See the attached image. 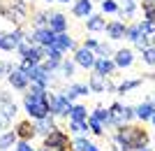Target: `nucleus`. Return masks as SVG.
I'll use <instances>...</instances> for the list:
<instances>
[{"label":"nucleus","mask_w":155,"mask_h":151,"mask_svg":"<svg viewBox=\"0 0 155 151\" xmlns=\"http://www.w3.org/2000/svg\"><path fill=\"white\" fill-rule=\"evenodd\" d=\"M111 142L118 146V151H139L143 146H148L150 137L141 125H132V123H123L120 128L114 130Z\"/></svg>","instance_id":"obj_1"},{"label":"nucleus","mask_w":155,"mask_h":151,"mask_svg":"<svg viewBox=\"0 0 155 151\" xmlns=\"http://www.w3.org/2000/svg\"><path fill=\"white\" fill-rule=\"evenodd\" d=\"M49 91H26L23 93V109H26L28 118H44L49 116Z\"/></svg>","instance_id":"obj_2"},{"label":"nucleus","mask_w":155,"mask_h":151,"mask_svg":"<svg viewBox=\"0 0 155 151\" xmlns=\"http://www.w3.org/2000/svg\"><path fill=\"white\" fill-rule=\"evenodd\" d=\"M0 14L5 19L14 21L16 26H23V21L28 19V5L26 0H5L0 5Z\"/></svg>","instance_id":"obj_3"},{"label":"nucleus","mask_w":155,"mask_h":151,"mask_svg":"<svg viewBox=\"0 0 155 151\" xmlns=\"http://www.w3.org/2000/svg\"><path fill=\"white\" fill-rule=\"evenodd\" d=\"M44 146H49L51 151H72V137L70 132L56 128L44 137Z\"/></svg>","instance_id":"obj_4"},{"label":"nucleus","mask_w":155,"mask_h":151,"mask_svg":"<svg viewBox=\"0 0 155 151\" xmlns=\"http://www.w3.org/2000/svg\"><path fill=\"white\" fill-rule=\"evenodd\" d=\"M72 105H74V102H70V100L65 98V95H63V91L51 93V95H49V112H51V116H63V118H70Z\"/></svg>","instance_id":"obj_5"},{"label":"nucleus","mask_w":155,"mask_h":151,"mask_svg":"<svg viewBox=\"0 0 155 151\" xmlns=\"http://www.w3.org/2000/svg\"><path fill=\"white\" fill-rule=\"evenodd\" d=\"M7 81H9V86H12V88H16V91H28V86H30V79H28V74L23 72L19 65H9Z\"/></svg>","instance_id":"obj_6"},{"label":"nucleus","mask_w":155,"mask_h":151,"mask_svg":"<svg viewBox=\"0 0 155 151\" xmlns=\"http://www.w3.org/2000/svg\"><path fill=\"white\" fill-rule=\"evenodd\" d=\"M16 114H19L16 102L9 98V93H7V91H0V116L9 123V121H14V118H16Z\"/></svg>","instance_id":"obj_7"},{"label":"nucleus","mask_w":155,"mask_h":151,"mask_svg":"<svg viewBox=\"0 0 155 151\" xmlns=\"http://www.w3.org/2000/svg\"><path fill=\"white\" fill-rule=\"evenodd\" d=\"M88 86H91L93 93H107V91H116V86H111L109 77L91 70V77H88Z\"/></svg>","instance_id":"obj_8"},{"label":"nucleus","mask_w":155,"mask_h":151,"mask_svg":"<svg viewBox=\"0 0 155 151\" xmlns=\"http://www.w3.org/2000/svg\"><path fill=\"white\" fill-rule=\"evenodd\" d=\"M91 86H88V81H72L67 88H63V95L70 102H74L77 98H84V95H91Z\"/></svg>","instance_id":"obj_9"},{"label":"nucleus","mask_w":155,"mask_h":151,"mask_svg":"<svg viewBox=\"0 0 155 151\" xmlns=\"http://www.w3.org/2000/svg\"><path fill=\"white\" fill-rule=\"evenodd\" d=\"M95 60H97V53L91 51V49H86V46H79L77 51H74V63L79 67H84V70H93Z\"/></svg>","instance_id":"obj_10"},{"label":"nucleus","mask_w":155,"mask_h":151,"mask_svg":"<svg viewBox=\"0 0 155 151\" xmlns=\"http://www.w3.org/2000/svg\"><path fill=\"white\" fill-rule=\"evenodd\" d=\"M32 44H42V46H51L56 42V33H53L51 28H35L32 35H28Z\"/></svg>","instance_id":"obj_11"},{"label":"nucleus","mask_w":155,"mask_h":151,"mask_svg":"<svg viewBox=\"0 0 155 151\" xmlns=\"http://www.w3.org/2000/svg\"><path fill=\"white\" fill-rule=\"evenodd\" d=\"M125 30H127V23L123 19H111L107 23V30L104 33L109 35L111 42H118V39H125Z\"/></svg>","instance_id":"obj_12"},{"label":"nucleus","mask_w":155,"mask_h":151,"mask_svg":"<svg viewBox=\"0 0 155 151\" xmlns=\"http://www.w3.org/2000/svg\"><path fill=\"white\" fill-rule=\"evenodd\" d=\"M14 130H16L19 139H26V142H32V137L37 135V132H35V123H32L30 118H23V121H19V123L14 125Z\"/></svg>","instance_id":"obj_13"},{"label":"nucleus","mask_w":155,"mask_h":151,"mask_svg":"<svg viewBox=\"0 0 155 151\" xmlns=\"http://www.w3.org/2000/svg\"><path fill=\"white\" fill-rule=\"evenodd\" d=\"M32 123H35V132H37V135H42V137H46L51 130H56V128H58V125H56V116H51V114H49V116H44V118H35Z\"/></svg>","instance_id":"obj_14"},{"label":"nucleus","mask_w":155,"mask_h":151,"mask_svg":"<svg viewBox=\"0 0 155 151\" xmlns=\"http://www.w3.org/2000/svg\"><path fill=\"white\" fill-rule=\"evenodd\" d=\"M114 63H116L118 70L130 67L132 63H134V53H132V49H118V51L114 53Z\"/></svg>","instance_id":"obj_15"},{"label":"nucleus","mask_w":155,"mask_h":151,"mask_svg":"<svg viewBox=\"0 0 155 151\" xmlns=\"http://www.w3.org/2000/svg\"><path fill=\"white\" fill-rule=\"evenodd\" d=\"M93 70H95V72H100V74H104V77H111L118 67H116V63H114V58H102V56H97L95 67H93Z\"/></svg>","instance_id":"obj_16"},{"label":"nucleus","mask_w":155,"mask_h":151,"mask_svg":"<svg viewBox=\"0 0 155 151\" xmlns=\"http://www.w3.org/2000/svg\"><path fill=\"white\" fill-rule=\"evenodd\" d=\"M49 28L53 33H67V16L60 12H51V19H49Z\"/></svg>","instance_id":"obj_17"},{"label":"nucleus","mask_w":155,"mask_h":151,"mask_svg":"<svg viewBox=\"0 0 155 151\" xmlns=\"http://www.w3.org/2000/svg\"><path fill=\"white\" fill-rule=\"evenodd\" d=\"M72 12H74V16H79V19H88L93 14V0H74Z\"/></svg>","instance_id":"obj_18"},{"label":"nucleus","mask_w":155,"mask_h":151,"mask_svg":"<svg viewBox=\"0 0 155 151\" xmlns=\"http://www.w3.org/2000/svg\"><path fill=\"white\" fill-rule=\"evenodd\" d=\"M107 23H109V21H104V16L91 14V16L86 19V30H91V33H104V30H107Z\"/></svg>","instance_id":"obj_19"},{"label":"nucleus","mask_w":155,"mask_h":151,"mask_svg":"<svg viewBox=\"0 0 155 151\" xmlns=\"http://www.w3.org/2000/svg\"><path fill=\"white\" fill-rule=\"evenodd\" d=\"M134 112H137V118H139V121H150L153 114H155V102L146 100V102H141V105L134 107Z\"/></svg>","instance_id":"obj_20"},{"label":"nucleus","mask_w":155,"mask_h":151,"mask_svg":"<svg viewBox=\"0 0 155 151\" xmlns=\"http://www.w3.org/2000/svg\"><path fill=\"white\" fill-rule=\"evenodd\" d=\"M53 44L58 46L60 51H77V49H79L77 42H74V39H72L67 33H58V35H56V42H53Z\"/></svg>","instance_id":"obj_21"},{"label":"nucleus","mask_w":155,"mask_h":151,"mask_svg":"<svg viewBox=\"0 0 155 151\" xmlns=\"http://www.w3.org/2000/svg\"><path fill=\"white\" fill-rule=\"evenodd\" d=\"M16 142H19V135H16V130H5L2 135H0V151H9L16 146Z\"/></svg>","instance_id":"obj_22"},{"label":"nucleus","mask_w":155,"mask_h":151,"mask_svg":"<svg viewBox=\"0 0 155 151\" xmlns=\"http://www.w3.org/2000/svg\"><path fill=\"white\" fill-rule=\"evenodd\" d=\"M134 12H137V0H120V5H118L120 19H130V16H134Z\"/></svg>","instance_id":"obj_23"},{"label":"nucleus","mask_w":155,"mask_h":151,"mask_svg":"<svg viewBox=\"0 0 155 151\" xmlns=\"http://www.w3.org/2000/svg\"><path fill=\"white\" fill-rule=\"evenodd\" d=\"M67 128H70V132L77 137V135H88L91 132V128H88V121H67Z\"/></svg>","instance_id":"obj_24"},{"label":"nucleus","mask_w":155,"mask_h":151,"mask_svg":"<svg viewBox=\"0 0 155 151\" xmlns=\"http://www.w3.org/2000/svg\"><path fill=\"white\" fill-rule=\"evenodd\" d=\"M91 116L97 118L100 123H104V128H109V123H111V112H109V107H95V109L91 112Z\"/></svg>","instance_id":"obj_25"},{"label":"nucleus","mask_w":155,"mask_h":151,"mask_svg":"<svg viewBox=\"0 0 155 151\" xmlns=\"http://www.w3.org/2000/svg\"><path fill=\"white\" fill-rule=\"evenodd\" d=\"M143 79L141 77H137V79H127V81H123V84H118L116 86V95H123V93L132 91V88H137V86H141Z\"/></svg>","instance_id":"obj_26"},{"label":"nucleus","mask_w":155,"mask_h":151,"mask_svg":"<svg viewBox=\"0 0 155 151\" xmlns=\"http://www.w3.org/2000/svg\"><path fill=\"white\" fill-rule=\"evenodd\" d=\"M88 116H91V112L84 105H72V112H70L72 121H88Z\"/></svg>","instance_id":"obj_27"},{"label":"nucleus","mask_w":155,"mask_h":151,"mask_svg":"<svg viewBox=\"0 0 155 151\" xmlns=\"http://www.w3.org/2000/svg\"><path fill=\"white\" fill-rule=\"evenodd\" d=\"M74 67H77V63H74V58H63V63H60V67H58V70H60V74H63V77L65 79H72V77H74Z\"/></svg>","instance_id":"obj_28"},{"label":"nucleus","mask_w":155,"mask_h":151,"mask_svg":"<svg viewBox=\"0 0 155 151\" xmlns=\"http://www.w3.org/2000/svg\"><path fill=\"white\" fill-rule=\"evenodd\" d=\"M49 19H51V12H35L32 23L35 28H49Z\"/></svg>","instance_id":"obj_29"},{"label":"nucleus","mask_w":155,"mask_h":151,"mask_svg":"<svg viewBox=\"0 0 155 151\" xmlns=\"http://www.w3.org/2000/svg\"><path fill=\"white\" fill-rule=\"evenodd\" d=\"M88 128H91L93 135H97V137H104V132H107V128H104V123H100L97 118L88 116Z\"/></svg>","instance_id":"obj_30"},{"label":"nucleus","mask_w":155,"mask_h":151,"mask_svg":"<svg viewBox=\"0 0 155 151\" xmlns=\"http://www.w3.org/2000/svg\"><path fill=\"white\" fill-rule=\"evenodd\" d=\"M0 49L2 51H16V44L9 33H0Z\"/></svg>","instance_id":"obj_31"},{"label":"nucleus","mask_w":155,"mask_h":151,"mask_svg":"<svg viewBox=\"0 0 155 151\" xmlns=\"http://www.w3.org/2000/svg\"><path fill=\"white\" fill-rule=\"evenodd\" d=\"M139 23V30H141V35H155V21H150V19H141V21H137Z\"/></svg>","instance_id":"obj_32"},{"label":"nucleus","mask_w":155,"mask_h":151,"mask_svg":"<svg viewBox=\"0 0 155 151\" xmlns=\"http://www.w3.org/2000/svg\"><path fill=\"white\" fill-rule=\"evenodd\" d=\"M141 60L146 63V65L155 67V46H146V49H141Z\"/></svg>","instance_id":"obj_33"},{"label":"nucleus","mask_w":155,"mask_h":151,"mask_svg":"<svg viewBox=\"0 0 155 151\" xmlns=\"http://www.w3.org/2000/svg\"><path fill=\"white\" fill-rule=\"evenodd\" d=\"M95 53H97V56H102V58H114V53H116V51L111 49L109 42H100V46L95 49Z\"/></svg>","instance_id":"obj_34"},{"label":"nucleus","mask_w":155,"mask_h":151,"mask_svg":"<svg viewBox=\"0 0 155 151\" xmlns=\"http://www.w3.org/2000/svg\"><path fill=\"white\" fill-rule=\"evenodd\" d=\"M139 37H141L139 23H130V26H127V30H125V39H130V42H137Z\"/></svg>","instance_id":"obj_35"},{"label":"nucleus","mask_w":155,"mask_h":151,"mask_svg":"<svg viewBox=\"0 0 155 151\" xmlns=\"http://www.w3.org/2000/svg\"><path fill=\"white\" fill-rule=\"evenodd\" d=\"M88 146V135H77L72 139V151H86Z\"/></svg>","instance_id":"obj_36"},{"label":"nucleus","mask_w":155,"mask_h":151,"mask_svg":"<svg viewBox=\"0 0 155 151\" xmlns=\"http://www.w3.org/2000/svg\"><path fill=\"white\" fill-rule=\"evenodd\" d=\"M100 7H102L104 14H118V2L116 0H102Z\"/></svg>","instance_id":"obj_37"},{"label":"nucleus","mask_w":155,"mask_h":151,"mask_svg":"<svg viewBox=\"0 0 155 151\" xmlns=\"http://www.w3.org/2000/svg\"><path fill=\"white\" fill-rule=\"evenodd\" d=\"M120 118H123L125 123H132L137 118V112H134V107H130V105H123V112H120Z\"/></svg>","instance_id":"obj_38"},{"label":"nucleus","mask_w":155,"mask_h":151,"mask_svg":"<svg viewBox=\"0 0 155 151\" xmlns=\"http://www.w3.org/2000/svg\"><path fill=\"white\" fill-rule=\"evenodd\" d=\"M141 9H143V19L155 21V5H150V2H141Z\"/></svg>","instance_id":"obj_39"},{"label":"nucleus","mask_w":155,"mask_h":151,"mask_svg":"<svg viewBox=\"0 0 155 151\" xmlns=\"http://www.w3.org/2000/svg\"><path fill=\"white\" fill-rule=\"evenodd\" d=\"M14 151H37V149H35L30 142H26V139H19L16 146H14Z\"/></svg>","instance_id":"obj_40"},{"label":"nucleus","mask_w":155,"mask_h":151,"mask_svg":"<svg viewBox=\"0 0 155 151\" xmlns=\"http://www.w3.org/2000/svg\"><path fill=\"white\" fill-rule=\"evenodd\" d=\"M84 46H86V49H91V51H95L97 46H100V42H97L95 37H88V39L84 42Z\"/></svg>","instance_id":"obj_41"},{"label":"nucleus","mask_w":155,"mask_h":151,"mask_svg":"<svg viewBox=\"0 0 155 151\" xmlns=\"http://www.w3.org/2000/svg\"><path fill=\"white\" fill-rule=\"evenodd\" d=\"M109 112L114 114V116H120V112H123V102H114V105L109 107Z\"/></svg>","instance_id":"obj_42"},{"label":"nucleus","mask_w":155,"mask_h":151,"mask_svg":"<svg viewBox=\"0 0 155 151\" xmlns=\"http://www.w3.org/2000/svg\"><path fill=\"white\" fill-rule=\"evenodd\" d=\"M7 72H9V65H5V63L0 60V79H2V77H7Z\"/></svg>","instance_id":"obj_43"},{"label":"nucleus","mask_w":155,"mask_h":151,"mask_svg":"<svg viewBox=\"0 0 155 151\" xmlns=\"http://www.w3.org/2000/svg\"><path fill=\"white\" fill-rule=\"evenodd\" d=\"M86 151H100V146L93 144V142H88V146H86Z\"/></svg>","instance_id":"obj_44"},{"label":"nucleus","mask_w":155,"mask_h":151,"mask_svg":"<svg viewBox=\"0 0 155 151\" xmlns=\"http://www.w3.org/2000/svg\"><path fill=\"white\" fill-rule=\"evenodd\" d=\"M37 151H51V149H49V146H44V144H42V146H39Z\"/></svg>","instance_id":"obj_45"},{"label":"nucleus","mask_w":155,"mask_h":151,"mask_svg":"<svg viewBox=\"0 0 155 151\" xmlns=\"http://www.w3.org/2000/svg\"><path fill=\"white\" fill-rule=\"evenodd\" d=\"M150 46H155V35H150Z\"/></svg>","instance_id":"obj_46"},{"label":"nucleus","mask_w":155,"mask_h":151,"mask_svg":"<svg viewBox=\"0 0 155 151\" xmlns=\"http://www.w3.org/2000/svg\"><path fill=\"white\" fill-rule=\"evenodd\" d=\"M56 2H63V5H67V2H72V0H56Z\"/></svg>","instance_id":"obj_47"},{"label":"nucleus","mask_w":155,"mask_h":151,"mask_svg":"<svg viewBox=\"0 0 155 151\" xmlns=\"http://www.w3.org/2000/svg\"><path fill=\"white\" fill-rule=\"evenodd\" d=\"M139 151H153V149H150V146H143V149H139Z\"/></svg>","instance_id":"obj_48"},{"label":"nucleus","mask_w":155,"mask_h":151,"mask_svg":"<svg viewBox=\"0 0 155 151\" xmlns=\"http://www.w3.org/2000/svg\"><path fill=\"white\" fill-rule=\"evenodd\" d=\"M143 2H150V5H155V0H143Z\"/></svg>","instance_id":"obj_49"},{"label":"nucleus","mask_w":155,"mask_h":151,"mask_svg":"<svg viewBox=\"0 0 155 151\" xmlns=\"http://www.w3.org/2000/svg\"><path fill=\"white\" fill-rule=\"evenodd\" d=\"M150 123H153V125H155V114H153V118H150Z\"/></svg>","instance_id":"obj_50"},{"label":"nucleus","mask_w":155,"mask_h":151,"mask_svg":"<svg viewBox=\"0 0 155 151\" xmlns=\"http://www.w3.org/2000/svg\"><path fill=\"white\" fill-rule=\"evenodd\" d=\"M148 100H150V102H155V93H153V98H148Z\"/></svg>","instance_id":"obj_51"},{"label":"nucleus","mask_w":155,"mask_h":151,"mask_svg":"<svg viewBox=\"0 0 155 151\" xmlns=\"http://www.w3.org/2000/svg\"><path fill=\"white\" fill-rule=\"evenodd\" d=\"M44 2H46V5H49V2H56V0H44Z\"/></svg>","instance_id":"obj_52"},{"label":"nucleus","mask_w":155,"mask_h":151,"mask_svg":"<svg viewBox=\"0 0 155 151\" xmlns=\"http://www.w3.org/2000/svg\"><path fill=\"white\" fill-rule=\"evenodd\" d=\"M150 79H155V74H150Z\"/></svg>","instance_id":"obj_53"},{"label":"nucleus","mask_w":155,"mask_h":151,"mask_svg":"<svg viewBox=\"0 0 155 151\" xmlns=\"http://www.w3.org/2000/svg\"><path fill=\"white\" fill-rule=\"evenodd\" d=\"M100 2H102V0H100Z\"/></svg>","instance_id":"obj_54"}]
</instances>
